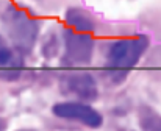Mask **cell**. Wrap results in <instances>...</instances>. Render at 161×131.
<instances>
[{"label":"cell","mask_w":161,"mask_h":131,"mask_svg":"<svg viewBox=\"0 0 161 131\" xmlns=\"http://www.w3.org/2000/svg\"><path fill=\"white\" fill-rule=\"evenodd\" d=\"M150 36L147 33L127 31L116 34L105 42H99L97 55L102 58L96 75L107 87L122 86L135 67H138L150 49Z\"/></svg>","instance_id":"1"},{"label":"cell","mask_w":161,"mask_h":131,"mask_svg":"<svg viewBox=\"0 0 161 131\" xmlns=\"http://www.w3.org/2000/svg\"><path fill=\"white\" fill-rule=\"evenodd\" d=\"M46 20L31 9L13 2L0 0V31L27 60L38 49Z\"/></svg>","instance_id":"2"},{"label":"cell","mask_w":161,"mask_h":131,"mask_svg":"<svg viewBox=\"0 0 161 131\" xmlns=\"http://www.w3.org/2000/svg\"><path fill=\"white\" fill-rule=\"evenodd\" d=\"M61 55L58 58V66L63 67H91L94 58L97 56L99 39L96 34L77 31L70 27L61 25Z\"/></svg>","instance_id":"3"},{"label":"cell","mask_w":161,"mask_h":131,"mask_svg":"<svg viewBox=\"0 0 161 131\" xmlns=\"http://www.w3.org/2000/svg\"><path fill=\"white\" fill-rule=\"evenodd\" d=\"M58 86L64 98L94 103L100 97V81L89 67L58 66Z\"/></svg>","instance_id":"4"},{"label":"cell","mask_w":161,"mask_h":131,"mask_svg":"<svg viewBox=\"0 0 161 131\" xmlns=\"http://www.w3.org/2000/svg\"><path fill=\"white\" fill-rule=\"evenodd\" d=\"M50 113L59 122H64L67 125L91 128V130L103 127L105 122L103 114L96 106H92V103L74 100V98H64L61 102L53 103Z\"/></svg>","instance_id":"5"},{"label":"cell","mask_w":161,"mask_h":131,"mask_svg":"<svg viewBox=\"0 0 161 131\" xmlns=\"http://www.w3.org/2000/svg\"><path fill=\"white\" fill-rule=\"evenodd\" d=\"M27 73V58L19 53L0 31V81L16 83Z\"/></svg>","instance_id":"6"},{"label":"cell","mask_w":161,"mask_h":131,"mask_svg":"<svg viewBox=\"0 0 161 131\" xmlns=\"http://www.w3.org/2000/svg\"><path fill=\"white\" fill-rule=\"evenodd\" d=\"M63 20L66 27L91 34H99L103 27V22L99 19V16L80 5H67L63 13Z\"/></svg>","instance_id":"7"},{"label":"cell","mask_w":161,"mask_h":131,"mask_svg":"<svg viewBox=\"0 0 161 131\" xmlns=\"http://www.w3.org/2000/svg\"><path fill=\"white\" fill-rule=\"evenodd\" d=\"M61 47H63V41H61V25L59 27H49L46 31L42 30L39 42H38V50L39 55L44 61L50 63V61H58L59 55H61Z\"/></svg>","instance_id":"8"},{"label":"cell","mask_w":161,"mask_h":131,"mask_svg":"<svg viewBox=\"0 0 161 131\" xmlns=\"http://www.w3.org/2000/svg\"><path fill=\"white\" fill-rule=\"evenodd\" d=\"M136 122L141 130H161V113L149 103H141L136 108Z\"/></svg>","instance_id":"9"},{"label":"cell","mask_w":161,"mask_h":131,"mask_svg":"<svg viewBox=\"0 0 161 131\" xmlns=\"http://www.w3.org/2000/svg\"><path fill=\"white\" fill-rule=\"evenodd\" d=\"M28 2H33L36 3L38 6H41L44 11L47 13H53V11H58L59 8L64 6L66 0H28Z\"/></svg>","instance_id":"10"},{"label":"cell","mask_w":161,"mask_h":131,"mask_svg":"<svg viewBox=\"0 0 161 131\" xmlns=\"http://www.w3.org/2000/svg\"><path fill=\"white\" fill-rule=\"evenodd\" d=\"M8 125H9V122H8L5 117H0V130H5V128H8Z\"/></svg>","instance_id":"11"}]
</instances>
